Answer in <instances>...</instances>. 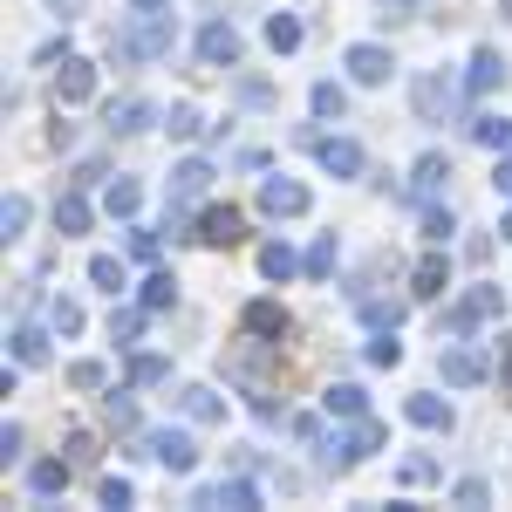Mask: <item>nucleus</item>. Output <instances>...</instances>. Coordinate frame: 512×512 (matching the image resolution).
<instances>
[{"label":"nucleus","mask_w":512,"mask_h":512,"mask_svg":"<svg viewBox=\"0 0 512 512\" xmlns=\"http://www.w3.org/2000/svg\"><path fill=\"white\" fill-rule=\"evenodd\" d=\"M62 485H69V465H62V458H41V465H28V492H35V499H55Z\"/></svg>","instance_id":"4be33fe9"},{"label":"nucleus","mask_w":512,"mask_h":512,"mask_svg":"<svg viewBox=\"0 0 512 512\" xmlns=\"http://www.w3.org/2000/svg\"><path fill=\"white\" fill-rule=\"evenodd\" d=\"M198 62H205V69H233V62H239L233 21H205V28H198Z\"/></svg>","instance_id":"0eeeda50"},{"label":"nucleus","mask_w":512,"mask_h":512,"mask_svg":"<svg viewBox=\"0 0 512 512\" xmlns=\"http://www.w3.org/2000/svg\"><path fill=\"white\" fill-rule=\"evenodd\" d=\"M499 233H506V239H512V212H506V226H499Z\"/></svg>","instance_id":"603ef678"},{"label":"nucleus","mask_w":512,"mask_h":512,"mask_svg":"<svg viewBox=\"0 0 512 512\" xmlns=\"http://www.w3.org/2000/svg\"><path fill=\"white\" fill-rule=\"evenodd\" d=\"M444 287H451V267H444V253L431 246V253L417 260V274H410V294H417V301H437Z\"/></svg>","instance_id":"9d476101"},{"label":"nucleus","mask_w":512,"mask_h":512,"mask_svg":"<svg viewBox=\"0 0 512 512\" xmlns=\"http://www.w3.org/2000/svg\"><path fill=\"white\" fill-rule=\"evenodd\" d=\"M171 41H178L171 0H130V14H123L110 55H117V62H164V55H171Z\"/></svg>","instance_id":"f257e3e1"},{"label":"nucleus","mask_w":512,"mask_h":512,"mask_svg":"<svg viewBox=\"0 0 512 512\" xmlns=\"http://www.w3.org/2000/svg\"><path fill=\"white\" fill-rule=\"evenodd\" d=\"M185 417H192V424H219V417H226L219 390H185Z\"/></svg>","instance_id":"c85d7f7f"},{"label":"nucleus","mask_w":512,"mask_h":512,"mask_svg":"<svg viewBox=\"0 0 512 512\" xmlns=\"http://www.w3.org/2000/svg\"><path fill=\"white\" fill-rule=\"evenodd\" d=\"M239 103H253V110H260V103H274V89H267V82H239Z\"/></svg>","instance_id":"49530a36"},{"label":"nucleus","mask_w":512,"mask_h":512,"mask_svg":"<svg viewBox=\"0 0 512 512\" xmlns=\"http://www.w3.org/2000/svg\"><path fill=\"white\" fill-rule=\"evenodd\" d=\"M492 315H506L499 287H472L465 301H451V308H444V328H451V335H472L478 321H492Z\"/></svg>","instance_id":"f03ea898"},{"label":"nucleus","mask_w":512,"mask_h":512,"mask_svg":"<svg viewBox=\"0 0 512 512\" xmlns=\"http://www.w3.org/2000/svg\"><path fill=\"white\" fill-rule=\"evenodd\" d=\"M171 301H178V280H171V274H151V280H144V308H151V315H164Z\"/></svg>","instance_id":"473e14b6"},{"label":"nucleus","mask_w":512,"mask_h":512,"mask_svg":"<svg viewBox=\"0 0 512 512\" xmlns=\"http://www.w3.org/2000/svg\"><path fill=\"white\" fill-rule=\"evenodd\" d=\"M492 82H506V55H499V48H478V55H472V76H465V89H472V96H485Z\"/></svg>","instance_id":"a211bd4d"},{"label":"nucleus","mask_w":512,"mask_h":512,"mask_svg":"<svg viewBox=\"0 0 512 512\" xmlns=\"http://www.w3.org/2000/svg\"><path fill=\"white\" fill-rule=\"evenodd\" d=\"M403 417H410L417 431H451V403H444V396H410Z\"/></svg>","instance_id":"2eb2a0df"},{"label":"nucleus","mask_w":512,"mask_h":512,"mask_svg":"<svg viewBox=\"0 0 512 512\" xmlns=\"http://www.w3.org/2000/svg\"><path fill=\"white\" fill-rule=\"evenodd\" d=\"M444 178H451V158H444V151H424V158H417V171H410V198H431Z\"/></svg>","instance_id":"dca6fc26"},{"label":"nucleus","mask_w":512,"mask_h":512,"mask_svg":"<svg viewBox=\"0 0 512 512\" xmlns=\"http://www.w3.org/2000/svg\"><path fill=\"white\" fill-rule=\"evenodd\" d=\"M267 48H274V55H294V48H301V21H294V14H267Z\"/></svg>","instance_id":"a878e982"},{"label":"nucleus","mask_w":512,"mask_h":512,"mask_svg":"<svg viewBox=\"0 0 512 512\" xmlns=\"http://www.w3.org/2000/svg\"><path fill=\"white\" fill-rule=\"evenodd\" d=\"M335 260H342V246H335V239H315V246H308V280H328Z\"/></svg>","instance_id":"2f4dec72"},{"label":"nucleus","mask_w":512,"mask_h":512,"mask_svg":"<svg viewBox=\"0 0 512 512\" xmlns=\"http://www.w3.org/2000/svg\"><path fill=\"white\" fill-rule=\"evenodd\" d=\"M110 424H123V431L137 424V403H130V396H110Z\"/></svg>","instance_id":"a18cd8bd"},{"label":"nucleus","mask_w":512,"mask_h":512,"mask_svg":"<svg viewBox=\"0 0 512 512\" xmlns=\"http://www.w3.org/2000/svg\"><path fill=\"white\" fill-rule=\"evenodd\" d=\"M48 321H55V335H76V328H82V308H76V301H55V308H48Z\"/></svg>","instance_id":"a19ab883"},{"label":"nucleus","mask_w":512,"mask_h":512,"mask_svg":"<svg viewBox=\"0 0 512 512\" xmlns=\"http://www.w3.org/2000/svg\"><path fill=\"white\" fill-rule=\"evenodd\" d=\"M205 185H212V158H185L171 171V198H205Z\"/></svg>","instance_id":"f3484780"},{"label":"nucleus","mask_w":512,"mask_h":512,"mask_svg":"<svg viewBox=\"0 0 512 512\" xmlns=\"http://www.w3.org/2000/svg\"><path fill=\"white\" fill-rule=\"evenodd\" d=\"M260 274L267 280H294V274H308V260H294L287 239H267V246H260Z\"/></svg>","instance_id":"ddd939ff"},{"label":"nucleus","mask_w":512,"mask_h":512,"mask_svg":"<svg viewBox=\"0 0 512 512\" xmlns=\"http://www.w3.org/2000/svg\"><path fill=\"white\" fill-rule=\"evenodd\" d=\"M164 123H171V137H185V144H192L198 130H205V117H198L192 103H178V110H171V117H164Z\"/></svg>","instance_id":"c9c22d12"},{"label":"nucleus","mask_w":512,"mask_h":512,"mask_svg":"<svg viewBox=\"0 0 512 512\" xmlns=\"http://www.w3.org/2000/svg\"><path fill=\"white\" fill-rule=\"evenodd\" d=\"M82 226H89V198H82V192L55 198V233L69 239V233H82Z\"/></svg>","instance_id":"393cba45"},{"label":"nucleus","mask_w":512,"mask_h":512,"mask_svg":"<svg viewBox=\"0 0 512 512\" xmlns=\"http://www.w3.org/2000/svg\"><path fill=\"white\" fill-rule=\"evenodd\" d=\"M506 21H512V0H506Z\"/></svg>","instance_id":"5fc2aeb1"},{"label":"nucleus","mask_w":512,"mask_h":512,"mask_svg":"<svg viewBox=\"0 0 512 512\" xmlns=\"http://www.w3.org/2000/svg\"><path fill=\"white\" fill-rule=\"evenodd\" d=\"M315 158H321V171H335V178H362V144H355V137H321Z\"/></svg>","instance_id":"1a4fd4ad"},{"label":"nucleus","mask_w":512,"mask_h":512,"mask_svg":"<svg viewBox=\"0 0 512 512\" xmlns=\"http://www.w3.org/2000/svg\"><path fill=\"white\" fill-rule=\"evenodd\" d=\"M137 205H144V192H137V178H117V185L103 192V212H110V219H137Z\"/></svg>","instance_id":"b1692460"},{"label":"nucleus","mask_w":512,"mask_h":512,"mask_svg":"<svg viewBox=\"0 0 512 512\" xmlns=\"http://www.w3.org/2000/svg\"><path fill=\"white\" fill-rule=\"evenodd\" d=\"M151 117H158V110H151L144 96H123V103H110V130H123V137H130V130H151Z\"/></svg>","instance_id":"aec40b11"},{"label":"nucleus","mask_w":512,"mask_h":512,"mask_svg":"<svg viewBox=\"0 0 512 512\" xmlns=\"http://www.w3.org/2000/svg\"><path fill=\"white\" fill-rule=\"evenodd\" d=\"M437 376H444L451 390H478V383L492 376V362H485L478 349H444L437 355Z\"/></svg>","instance_id":"423d86ee"},{"label":"nucleus","mask_w":512,"mask_h":512,"mask_svg":"<svg viewBox=\"0 0 512 512\" xmlns=\"http://www.w3.org/2000/svg\"><path fill=\"white\" fill-rule=\"evenodd\" d=\"M96 499H103V506H130V499H137V485H130V478H103V485H96Z\"/></svg>","instance_id":"ea45409f"},{"label":"nucleus","mask_w":512,"mask_h":512,"mask_svg":"<svg viewBox=\"0 0 512 512\" xmlns=\"http://www.w3.org/2000/svg\"><path fill=\"white\" fill-rule=\"evenodd\" d=\"M239 321H246V335H260V342H280V335H287V315H280L274 301H253Z\"/></svg>","instance_id":"6ab92c4d"},{"label":"nucleus","mask_w":512,"mask_h":512,"mask_svg":"<svg viewBox=\"0 0 512 512\" xmlns=\"http://www.w3.org/2000/svg\"><path fill=\"white\" fill-rule=\"evenodd\" d=\"M48 7H55V14H82V0H48Z\"/></svg>","instance_id":"3c124183"},{"label":"nucleus","mask_w":512,"mask_h":512,"mask_svg":"<svg viewBox=\"0 0 512 512\" xmlns=\"http://www.w3.org/2000/svg\"><path fill=\"white\" fill-rule=\"evenodd\" d=\"M383 7H390V14H417L424 0H383Z\"/></svg>","instance_id":"8fccbe9b"},{"label":"nucleus","mask_w":512,"mask_h":512,"mask_svg":"<svg viewBox=\"0 0 512 512\" xmlns=\"http://www.w3.org/2000/svg\"><path fill=\"white\" fill-rule=\"evenodd\" d=\"M492 185H499V192L512 198V151H499V171H492Z\"/></svg>","instance_id":"09e8293b"},{"label":"nucleus","mask_w":512,"mask_h":512,"mask_svg":"<svg viewBox=\"0 0 512 512\" xmlns=\"http://www.w3.org/2000/svg\"><path fill=\"white\" fill-rule=\"evenodd\" d=\"M144 315H151V308H117V315H110V335H117V349H130V342H137Z\"/></svg>","instance_id":"72a5a7b5"},{"label":"nucleus","mask_w":512,"mask_h":512,"mask_svg":"<svg viewBox=\"0 0 512 512\" xmlns=\"http://www.w3.org/2000/svg\"><path fill=\"white\" fill-rule=\"evenodd\" d=\"M369 362H376V369H396V362H403V342H396V328L369 342Z\"/></svg>","instance_id":"4c0bfd02"},{"label":"nucleus","mask_w":512,"mask_h":512,"mask_svg":"<svg viewBox=\"0 0 512 512\" xmlns=\"http://www.w3.org/2000/svg\"><path fill=\"white\" fill-rule=\"evenodd\" d=\"M89 280H96L103 294H123V287H130V267L110 260V253H96V260H89Z\"/></svg>","instance_id":"bb28decb"},{"label":"nucleus","mask_w":512,"mask_h":512,"mask_svg":"<svg viewBox=\"0 0 512 512\" xmlns=\"http://www.w3.org/2000/svg\"><path fill=\"white\" fill-rule=\"evenodd\" d=\"M342 62H349V76L362 82V89H376V82H390V76H396V55L383 48V41H355Z\"/></svg>","instance_id":"20e7f679"},{"label":"nucleus","mask_w":512,"mask_h":512,"mask_svg":"<svg viewBox=\"0 0 512 512\" xmlns=\"http://www.w3.org/2000/svg\"><path fill=\"white\" fill-rule=\"evenodd\" d=\"M308 103H315V117L328 123V117H342V110H349V89H342V82H315V96H308Z\"/></svg>","instance_id":"7c9ffc66"},{"label":"nucleus","mask_w":512,"mask_h":512,"mask_svg":"<svg viewBox=\"0 0 512 512\" xmlns=\"http://www.w3.org/2000/svg\"><path fill=\"white\" fill-rule=\"evenodd\" d=\"M424 478H437L431 458H403V485H424Z\"/></svg>","instance_id":"c03bdc74"},{"label":"nucleus","mask_w":512,"mask_h":512,"mask_svg":"<svg viewBox=\"0 0 512 512\" xmlns=\"http://www.w3.org/2000/svg\"><path fill=\"white\" fill-rule=\"evenodd\" d=\"M130 383H137V390L171 383V355H130Z\"/></svg>","instance_id":"cd10ccee"},{"label":"nucleus","mask_w":512,"mask_h":512,"mask_svg":"<svg viewBox=\"0 0 512 512\" xmlns=\"http://www.w3.org/2000/svg\"><path fill=\"white\" fill-rule=\"evenodd\" d=\"M69 383H76V390H103V362H76Z\"/></svg>","instance_id":"37998d69"},{"label":"nucleus","mask_w":512,"mask_h":512,"mask_svg":"<svg viewBox=\"0 0 512 512\" xmlns=\"http://www.w3.org/2000/svg\"><path fill=\"white\" fill-rule=\"evenodd\" d=\"M472 137L485 144V151H512V117H478Z\"/></svg>","instance_id":"c756f323"},{"label":"nucleus","mask_w":512,"mask_h":512,"mask_svg":"<svg viewBox=\"0 0 512 512\" xmlns=\"http://www.w3.org/2000/svg\"><path fill=\"white\" fill-rule=\"evenodd\" d=\"M321 410L328 417H369V396H362V383H335V390L321 396Z\"/></svg>","instance_id":"412c9836"},{"label":"nucleus","mask_w":512,"mask_h":512,"mask_svg":"<svg viewBox=\"0 0 512 512\" xmlns=\"http://www.w3.org/2000/svg\"><path fill=\"white\" fill-rule=\"evenodd\" d=\"M451 233H458V219H451L444 205H431V212H424V239H431V246H451Z\"/></svg>","instance_id":"f704fd0d"},{"label":"nucleus","mask_w":512,"mask_h":512,"mask_svg":"<svg viewBox=\"0 0 512 512\" xmlns=\"http://www.w3.org/2000/svg\"><path fill=\"white\" fill-rule=\"evenodd\" d=\"M239 226H246V219H239L233 205H212V212L198 219V239H205V246H233V239H239Z\"/></svg>","instance_id":"f8f14e48"},{"label":"nucleus","mask_w":512,"mask_h":512,"mask_svg":"<svg viewBox=\"0 0 512 512\" xmlns=\"http://www.w3.org/2000/svg\"><path fill=\"white\" fill-rule=\"evenodd\" d=\"M362 321H369V328H396L403 308H396V301H362Z\"/></svg>","instance_id":"58836bf2"},{"label":"nucleus","mask_w":512,"mask_h":512,"mask_svg":"<svg viewBox=\"0 0 512 512\" xmlns=\"http://www.w3.org/2000/svg\"><path fill=\"white\" fill-rule=\"evenodd\" d=\"M28 212H35V205H28L21 192L7 198V212H0V226H7V239H21V233H28Z\"/></svg>","instance_id":"e433bc0d"},{"label":"nucleus","mask_w":512,"mask_h":512,"mask_svg":"<svg viewBox=\"0 0 512 512\" xmlns=\"http://www.w3.org/2000/svg\"><path fill=\"white\" fill-rule=\"evenodd\" d=\"M14 362H21V369H35V362H48V335H41L35 321H21V328H14Z\"/></svg>","instance_id":"5701e85b"},{"label":"nucleus","mask_w":512,"mask_h":512,"mask_svg":"<svg viewBox=\"0 0 512 512\" xmlns=\"http://www.w3.org/2000/svg\"><path fill=\"white\" fill-rule=\"evenodd\" d=\"M198 506H260V485L253 478H219L198 492Z\"/></svg>","instance_id":"9b49d317"},{"label":"nucleus","mask_w":512,"mask_h":512,"mask_svg":"<svg viewBox=\"0 0 512 512\" xmlns=\"http://www.w3.org/2000/svg\"><path fill=\"white\" fill-rule=\"evenodd\" d=\"M458 499L465 506H485V478H458Z\"/></svg>","instance_id":"de8ad7c7"},{"label":"nucleus","mask_w":512,"mask_h":512,"mask_svg":"<svg viewBox=\"0 0 512 512\" xmlns=\"http://www.w3.org/2000/svg\"><path fill=\"white\" fill-rule=\"evenodd\" d=\"M308 205H315V198H308L301 178H267V185H260V212H267V219H301Z\"/></svg>","instance_id":"39448f33"},{"label":"nucleus","mask_w":512,"mask_h":512,"mask_svg":"<svg viewBox=\"0 0 512 512\" xmlns=\"http://www.w3.org/2000/svg\"><path fill=\"white\" fill-rule=\"evenodd\" d=\"M144 444H151V458H158L164 472H178V478H185V472L198 465V444H192V431H171V424H158V431L144 437Z\"/></svg>","instance_id":"7ed1b4c3"},{"label":"nucleus","mask_w":512,"mask_h":512,"mask_svg":"<svg viewBox=\"0 0 512 512\" xmlns=\"http://www.w3.org/2000/svg\"><path fill=\"white\" fill-rule=\"evenodd\" d=\"M130 260H158V233L151 226H130Z\"/></svg>","instance_id":"79ce46f5"},{"label":"nucleus","mask_w":512,"mask_h":512,"mask_svg":"<svg viewBox=\"0 0 512 512\" xmlns=\"http://www.w3.org/2000/svg\"><path fill=\"white\" fill-rule=\"evenodd\" d=\"M55 96H62V103H89V96H96V69H89V62H62Z\"/></svg>","instance_id":"4468645a"},{"label":"nucleus","mask_w":512,"mask_h":512,"mask_svg":"<svg viewBox=\"0 0 512 512\" xmlns=\"http://www.w3.org/2000/svg\"><path fill=\"white\" fill-rule=\"evenodd\" d=\"M506 383H512V349H506Z\"/></svg>","instance_id":"864d4df0"},{"label":"nucleus","mask_w":512,"mask_h":512,"mask_svg":"<svg viewBox=\"0 0 512 512\" xmlns=\"http://www.w3.org/2000/svg\"><path fill=\"white\" fill-rule=\"evenodd\" d=\"M451 96H458V82H451V76H417V89H410V103H417V117H424V123L444 117Z\"/></svg>","instance_id":"6e6552de"}]
</instances>
